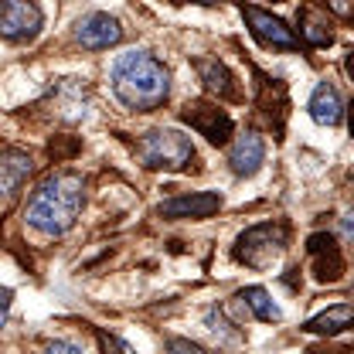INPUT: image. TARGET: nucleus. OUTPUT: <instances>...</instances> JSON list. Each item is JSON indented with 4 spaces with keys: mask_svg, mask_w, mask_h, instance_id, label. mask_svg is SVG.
I'll list each match as a JSON object with an SVG mask.
<instances>
[{
    "mask_svg": "<svg viewBox=\"0 0 354 354\" xmlns=\"http://www.w3.org/2000/svg\"><path fill=\"white\" fill-rule=\"evenodd\" d=\"M307 249H310V256H313V266H317V279L320 283H334L341 276V269H344V259H341L334 239L324 235V232H317V235L307 239Z\"/></svg>",
    "mask_w": 354,
    "mask_h": 354,
    "instance_id": "11",
    "label": "nucleus"
},
{
    "mask_svg": "<svg viewBox=\"0 0 354 354\" xmlns=\"http://www.w3.org/2000/svg\"><path fill=\"white\" fill-rule=\"evenodd\" d=\"M109 82H113V95L133 113H150V109L164 106L171 95V72L150 51L120 55L113 62Z\"/></svg>",
    "mask_w": 354,
    "mask_h": 354,
    "instance_id": "1",
    "label": "nucleus"
},
{
    "mask_svg": "<svg viewBox=\"0 0 354 354\" xmlns=\"http://www.w3.org/2000/svg\"><path fill=\"white\" fill-rule=\"evenodd\" d=\"M41 31V7L24 0H3L0 3V35L7 41H31Z\"/></svg>",
    "mask_w": 354,
    "mask_h": 354,
    "instance_id": "6",
    "label": "nucleus"
},
{
    "mask_svg": "<svg viewBox=\"0 0 354 354\" xmlns=\"http://www.w3.org/2000/svg\"><path fill=\"white\" fill-rule=\"evenodd\" d=\"M348 75H351V79H354V51H351V55H348Z\"/></svg>",
    "mask_w": 354,
    "mask_h": 354,
    "instance_id": "22",
    "label": "nucleus"
},
{
    "mask_svg": "<svg viewBox=\"0 0 354 354\" xmlns=\"http://www.w3.org/2000/svg\"><path fill=\"white\" fill-rule=\"evenodd\" d=\"M348 327H354L351 304H334V307L320 310L317 317H310L307 324H304L307 334H324V337H334V334H341V330H348Z\"/></svg>",
    "mask_w": 354,
    "mask_h": 354,
    "instance_id": "15",
    "label": "nucleus"
},
{
    "mask_svg": "<svg viewBox=\"0 0 354 354\" xmlns=\"http://www.w3.org/2000/svg\"><path fill=\"white\" fill-rule=\"evenodd\" d=\"M263 160H266V143H263V136H256V133L239 136V140H235V147L228 150V167H232V174L235 177L259 174Z\"/></svg>",
    "mask_w": 354,
    "mask_h": 354,
    "instance_id": "10",
    "label": "nucleus"
},
{
    "mask_svg": "<svg viewBox=\"0 0 354 354\" xmlns=\"http://www.w3.org/2000/svg\"><path fill=\"white\" fill-rule=\"evenodd\" d=\"M140 157L153 171H187L198 153L180 130H150L140 140Z\"/></svg>",
    "mask_w": 354,
    "mask_h": 354,
    "instance_id": "3",
    "label": "nucleus"
},
{
    "mask_svg": "<svg viewBox=\"0 0 354 354\" xmlns=\"http://www.w3.org/2000/svg\"><path fill=\"white\" fill-rule=\"evenodd\" d=\"M86 205V180L75 171H58V174L44 177L38 191L31 194L28 208H24V221L31 228H38L41 235H65L79 212Z\"/></svg>",
    "mask_w": 354,
    "mask_h": 354,
    "instance_id": "2",
    "label": "nucleus"
},
{
    "mask_svg": "<svg viewBox=\"0 0 354 354\" xmlns=\"http://www.w3.org/2000/svg\"><path fill=\"white\" fill-rule=\"evenodd\" d=\"M242 17H245V24H249V31H252V38L266 48H283V51H297L300 48V38L293 35V28H286V21L283 17H276V14H266L259 7H242Z\"/></svg>",
    "mask_w": 354,
    "mask_h": 354,
    "instance_id": "5",
    "label": "nucleus"
},
{
    "mask_svg": "<svg viewBox=\"0 0 354 354\" xmlns=\"http://www.w3.org/2000/svg\"><path fill=\"white\" fill-rule=\"evenodd\" d=\"M180 120L191 123V130H198L208 143H215V147H221V143L232 136V120L221 113L218 106H212V102H191V106H184Z\"/></svg>",
    "mask_w": 354,
    "mask_h": 354,
    "instance_id": "7",
    "label": "nucleus"
},
{
    "mask_svg": "<svg viewBox=\"0 0 354 354\" xmlns=\"http://www.w3.org/2000/svg\"><path fill=\"white\" fill-rule=\"evenodd\" d=\"M167 354H208L201 344H194V341H187V337H171L167 341Z\"/></svg>",
    "mask_w": 354,
    "mask_h": 354,
    "instance_id": "19",
    "label": "nucleus"
},
{
    "mask_svg": "<svg viewBox=\"0 0 354 354\" xmlns=\"http://www.w3.org/2000/svg\"><path fill=\"white\" fill-rule=\"evenodd\" d=\"M235 300H242V304L252 310L263 324H279V320H283V310L272 304L269 290H263V286H245V290H239V297H235Z\"/></svg>",
    "mask_w": 354,
    "mask_h": 354,
    "instance_id": "16",
    "label": "nucleus"
},
{
    "mask_svg": "<svg viewBox=\"0 0 354 354\" xmlns=\"http://www.w3.org/2000/svg\"><path fill=\"white\" fill-rule=\"evenodd\" d=\"M221 208V194H215V191H194V194H177V198H171V201H164L160 208H157V215L160 218H212L215 212Z\"/></svg>",
    "mask_w": 354,
    "mask_h": 354,
    "instance_id": "8",
    "label": "nucleus"
},
{
    "mask_svg": "<svg viewBox=\"0 0 354 354\" xmlns=\"http://www.w3.org/2000/svg\"><path fill=\"white\" fill-rule=\"evenodd\" d=\"M341 232H344L348 239H354V208L344 215V218H341Z\"/></svg>",
    "mask_w": 354,
    "mask_h": 354,
    "instance_id": "21",
    "label": "nucleus"
},
{
    "mask_svg": "<svg viewBox=\"0 0 354 354\" xmlns=\"http://www.w3.org/2000/svg\"><path fill=\"white\" fill-rule=\"evenodd\" d=\"M194 68H198V75H201V82H205L208 92H215L218 99H239L235 79H232L225 62H218V58H198Z\"/></svg>",
    "mask_w": 354,
    "mask_h": 354,
    "instance_id": "14",
    "label": "nucleus"
},
{
    "mask_svg": "<svg viewBox=\"0 0 354 354\" xmlns=\"http://www.w3.org/2000/svg\"><path fill=\"white\" fill-rule=\"evenodd\" d=\"M44 354H82V348H75V344H68V341H51Z\"/></svg>",
    "mask_w": 354,
    "mask_h": 354,
    "instance_id": "20",
    "label": "nucleus"
},
{
    "mask_svg": "<svg viewBox=\"0 0 354 354\" xmlns=\"http://www.w3.org/2000/svg\"><path fill=\"white\" fill-rule=\"evenodd\" d=\"M75 38H79V44H82V48H88V51H102V48L120 44V38H123V28H120V21H116L113 14L92 10V14H86V17L79 21Z\"/></svg>",
    "mask_w": 354,
    "mask_h": 354,
    "instance_id": "9",
    "label": "nucleus"
},
{
    "mask_svg": "<svg viewBox=\"0 0 354 354\" xmlns=\"http://www.w3.org/2000/svg\"><path fill=\"white\" fill-rule=\"evenodd\" d=\"M307 109H310V116H313V123H320V127H337L341 116H344L341 92L330 86V82H320V86L313 88V95H310Z\"/></svg>",
    "mask_w": 354,
    "mask_h": 354,
    "instance_id": "12",
    "label": "nucleus"
},
{
    "mask_svg": "<svg viewBox=\"0 0 354 354\" xmlns=\"http://www.w3.org/2000/svg\"><path fill=\"white\" fill-rule=\"evenodd\" d=\"M286 249V228L283 225H272V221H263V225H252L249 232L239 235L235 242V259L252 269H266L272 266Z\"/></svg>",
    "mask_w": 354,
    "mask_h": 354,
    "instance_id": "4",
    "label": "nucleus"
},
{
    "mask_svg": "<svg viewBox=\"0 0 354 354\" xmlns=\"http://www.w3.org/2000/svg\"><path fill=\"white\" fill-rule=\"evenodd\" d=\"M31 157L24 153V150H17V147H7L3 150V157H0V187H3V198L10 201L14 194H17V187H21V180L31 174Z\"/></svg>",
    "mask_w": 354,
    "mask_h": 354,
    "instance_id": "13",
    "label": "nucleus"
},
{
    "mask_svg": "<svg viewBox=\"0 0 354 354\" xmlns=\"http://www.w3.org/2000/svg\"><path fill=\"white\" fill-rule=\"evenodd\" d=\"M351 133H354V106H351Z\"/></svg>",
    "mask_w": 354,
    "mask_h": 354,
    "instance_id": "23",
    "label": "nucleus"
},
{
    "mask_svg": "<svg viewBox=\"0 0 354 354\" xmlns=\"http://www.w3.org/2000/svg\"><path fill=\"white\" fill-rule=\"evenodd\" d=\"M300 28H304V41L313 44V48H324V44L334 41L330 24H327V17H324L317 7H304V10H300Z\"/></svg>",
    "mask_w": 354,
    "mask_h": 354,
    "instance_id": "17",
    "label": "nucleus"
},
{
    "mask_svg": "<svg viewBox=\"0 0 354 354\" xmlns=\"http://www.w3.org/2000/svg\"><path fill=\"white\" fill-rule=\"evenodd\" d=\"M99 348L102 354H133L130 344H123L116 334H106V330H99Z\"/></svg>",
    "mask_w": 354,
    "mask_h": 354,
    "instance_id": "18",
    "label": "nucleus"
}]
</instances>
